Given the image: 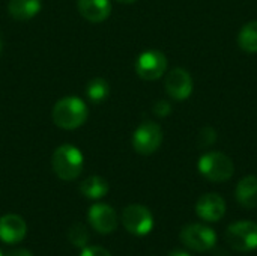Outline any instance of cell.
<instances>
[{"mask_svg":"<svg viewBox=\"0 0 257 256\" xmlns=\"http://www.w3.org/2000/svg\"><path fill=\"white\" fill-rule=\"evenodd\" d=\"M89 223L99 234H110L117 228V214L107 204H93L89 210Z\"/></svg>","mask_w":257,"mask_h":256,"instance_id":"obj_10","label":"cell"},{"mask_svg":"<svg viewBox=\"0 0 257 256\" xmlns=\"http://www.w3.org/2000/svg\"><path fill=\"white\" fill-rule=\"evenodd\" d=\"M166 92L176 101H185L193 94V78L184 68H173L164 81Z\"/></svg>","mask_w":257,"mask_h":256,"instance_id":"obj_9","label":"cell"},{"mask_svg":"<svg viewBox=\"0 0 257 256\" xmlns=\"http://www.w3.org/2000/svg\"><path fill=\"white\" fill-rule=\"evenodd\" d=\"M6 256H33L29 250H26V249H17V250H12V252H9Z\"/></svg>","mask_w":257,"mask_h":256,"instance_id":"obj_23","label":"cell"},{"mask_svg":"<svg viewBox=\"0 0 257 256\" xmlns=\"http://www.w3.org/2000/svg\"><path fill=\"white\" fill-rule=\"evenodd\" d=\"M167 71V57L158 50H146L136 60V72L142 80L154 81Z\"/></svg>","mask_w":257,"mask_h":256,"instance_id":"obj_8","label":"cell"},{"mask_svg":"<svg viewBox=\"0 0 257 256\" xmlns=\"http://www.w3.org/2000/svg\"><path fill=\"white\" fill-rule=\"evenodd\" d=\"M238 44L245 53H257V21H250L242 26L238 35Z\"/></svg>","mask_w":257,"mask_h":256,"instance_id":"obj_17","label":"cell"},{"mask_svg":"<svg viewBox=\"0 0 257 256\" xmlns=\"http://www.w3.org/2000/svg\"><path fill=\"white\" fill-rule=\"evenodd\" d=\"M80 256H111L107 249L102 246H90V247H83V252Z\"/></svg>","mask_w":257,"mask_h":256,"instance_id":"obj_22","label":"cell"},{"mask_svg":"<svg viewBox=\"0 0 257 256\" xmlns=\"http://www.w3.org/2000/svg\"><path fill=\"white\" fill-rule=\"evenodd\" d=\"M54 174L63 181H72L80 177L84 166V157L81 151L69 143L60 145L51 158Z\"/></svg>","mask_w":257,"mask_h":256,"instance_id":"obj_2","label":"cell"},{"mask_svg":"<svg viewBox=\"0 0 257 256\" xmlns=\"http://www.w3.org/2000/svg\"><path fill=\"white\" fill-rule=\"evenodd\" d=\"M0 256H3V255H2V252H0Z\"/></svg>","mask_w":257,"mask_h":256,"instance_id":"obj_27","label":"cell"},{"mask_svg":"<svg viewBox=\"0 0 257 256\" xmlns=\"http://www.w3.org/2000/svg\"><path fill=\"white\" fill-rule=\"evenodd\" d=\"M108 183L98 175L89 177L86 178L81 184H80V192L81 195H84L89 199H101L108 193Z\"/></svg>","mask_w":257,"mask_h":256,"instance_id":"obj_16","label":"cell"},{"mask_svg":"<svg viewBox=\"0 0 257 256\" xmlns=\"http://www.w3.org/2000/svg\"><path fill=\"white\" fill-rule=\"evenodd\" d=\"M53 122L63 130H75L87 119V106L78 97H65L53 107Z\"/></svg>","mask_w":257,"mask_h":256,"instance_id":"obj_1","label":"cell"},{"mask_svg":"<svg viewBox=\"0 0 257 256\" xmlns=\"http://www.w3.org/2000/svg\"><path fill=\"white\" fill-rule=\"evenodd\" d=\"M27 225L18 214H5L0 217V240L6 244H15L24 240Z\"/></svg>","mask_w":257,"mask_h":256,"instance_id":"obj_12","label":"cell"},{"mask_svg":"<svg viewBox=\"0 0 257 256\" xmlns=\"http://www.w3.org/2000/svg\"><path fill=\"white\" fill-rule=\"evenodd\" d=\"M235 196L236 201L239 202V205H242L244 208H256L257 207V177L254 175H248L244 177L235 190Z\"/></svg>","mask_w":257,"mask_h":256,"instance_id":"obj_14","label":"cell"},{"mask_svg":"<svg viewBox=\"0 0 257 256\" xmlns=\"http://www.w3.org/2000/svg\"><path fill=\"white\" fill-rule=\"evenodd\" d=\"M41 11V0H9L8 12L12 18L24 21L36 17Z\"/></svg>","mask_w":257,"mask_h":256,"instance_id":"obj_15","label":"cell"},{"mask_svg":"<svg viewBox=\"0 0 257 256\" xmlns=\"http://www.w3.org/2000/svg\"><path fill=\"white\" fill-rule=\"evenodd\" d=\"M154 113L160 118H166L172 113V106L167 100H160L154 104Z\"/></svg>","mask_w":257,"mask_h":256,"instance_id":"obj_21","label":"cell"},{"mask_svg":"<svg viewBox=\"0 0 257 256\" xmlns=\"http://www.w3.org/2000/svg\"><path fill=\"white\" fill-rule=\"evenodd\" d=\"M0 50H2V41H0Z\"/></svg>","mask_w":257,"mask_h":256,"instance_id":"obj_26","label":"cell"},{"mask_svg":"<svg viewBox=\"0 0 257 256\" xmlns=\"http://www.w3.org/2000/svg\"><path fill=\"white\" fill-rule=\"evenodd\" d=\"M86 94H87V98L92 103H102L110 94V86L104 78L98 77V78H93V80H90L87 83Z\"/></svg>","mask_w":257,"mask_h":256,"instance_id":"obj_18","label":"cell"},{"mask_svg":"<svg viewBox=\"0 0 257 256\" xmlns=\"http://www.w3.org/2000/svg\"><path fill=\"white\" fill-rule=\"evenodd\" d=\"M182 244L194 252H208L217 243V234L212 228L202 223L187 225L179 235Z\"/></svg>","mask_w":257,"mask_h":256,"instance_id":"obj_5","label":"cell"},{"mask_svg":"<svg viewBox=\"0 0 257 256\" xmlns=\"http://www.w3.org/2000/svg\"><path fill=\"white\" fill-rule=\"evenodd\" d=\"M122 225L130 234L143 237L152 231L154 216L146 207L133 204V205H128L122 211Z\"/></svg>","mask_w":257,"mask_h":256,"instance_id":"obj_7","label":"cell"},{"mask_svg":"<svg viewBox=\"0 0 257 256\" xmlns=\"http://www.w3.org/2000/svg\"><path fill=\"white\" fill-rule=\"evenodd\" d=\"M117 2H120V3H126V5H130V3H134V2H137V0H117Z\"/></svg>","mask_w":257,"mask_h":256,"instance_id":"obj_25","label":"cell"},{"mask_svg":"<svg viewBox=\"0 0 257 256\" xmlns=\"http://www.w3.org/2000/svg\"><path fill=\"white\" fill-rule=\"evenodd\" d=\"M77 6L81 17L90 23H102L111 12L110 0H78Z\"/></svg>","mask_w":257,"mask_h":256,"instance_id":"obj_13","label":"cell"},{"mask_svg":"<svg viewBox=\"0 0 257 256\" xmlns=\"http://www.w3.org/2000/svg\"><path fill=\"white\" fill-rule=\"evenodd\" d=\"M169 256H190V255H188V253H185V252H181V250H175V252L169 253Z\"/></svg>","mask_w":257,"mask_h":256,"instance_id":"obj_24","label":"cell"},{"mask_svg":"<svg viewBox=\"0 0 257 256\" xmlns=\"http://www.w3.org/2000/svg\"><path fill=\"white\" fill-rule=\"evenodd\" d=\"M226 241L238 252H251L257 249V223L241 220L232 223L226 231Z\"/></svg>","mask_w":257,"mask_h":256,"instance_id":"obj_4","label":"cell"},{"mask_svg":"<svg viewBox=\"0 0 257 256\" xmlns=\"http://www.w3.org/2000/svg\"><path fill=\"white\" fill-rule=\"evenodd\" d=\"M217 140V131L212 127H205L200 130L199 136H197V145L199 148H208L211 145H214Z\"/></svg>","mask_w":257,"mask_h":256,"instance_id":"obj_20","label":"cell"},{"mask_svg":"<svg viewBox=\"0 0 257 256\" xmlns=\"http://www.w3.org/2000/svg\"><path fill=\"white\" fill-rule=\"evenodd\" d=\"M226 202L217 193H206L196 202V214L205 222H218L224 217Z\"/></svg>","mask_w":257,"mask_h":256,"instance_id":"obj_11","label":"cell"},{"mask_svg":"<svg viewBox=\"0 0 257 256\" xmlns=\"http://www.w3.org/2000/svg\"><path fill=\"white\" fill-rule=\"evenodd\" d=\"M197 169L208 181L224 183L233 177L235 164L229 155L218 151H212L200 157L197 163Z\"/></svg>","mask_w":257,"mask_h":256,"instance_id":"obj_3","label":"cell"},{"mask_svg":"<svg viewBox=\"0 0 257 256\" xmlns=\"http://www.w3.org/2000/svg\"><path fill=\"white\" fill-rule=\"evenodd\" d=\"M68 240L75 246V247H86L89 243V231L83 223H74L69 231H68Z\"/></svg>","mask_w":257,"mask_h":256,"instance_id":"obj_19","label":"cell"},{"mask_svg":"<svg viewBox=\"0 0 257 256\" xmlns=\"http://www.w3.org/2000/svg\"><path fill=\"white\" fill-rule=\"evenodd\" d=\"M163 143V130L158 124L146 121L133 134V148L142 155L154 154Z\"/></svg>","mask_w":257,"mask_h":256,"instance_id":"obj_6","label":"cell"}]
</instances>
